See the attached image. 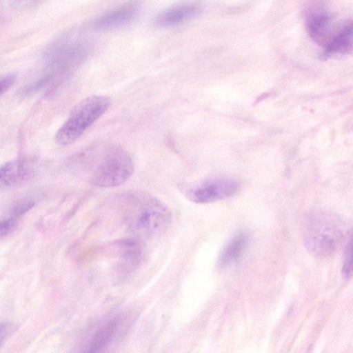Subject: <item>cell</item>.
<instances>
[{
	"label": "cell",
	"mask_w": 353,
	"mask_h": 353,
	"mask_svg": "<svg viewBox=\"0 0 353 353\" xmlns=\"http://www.w3.org/2000/svg\"><path fill=\"white\" fill-rule=\"evenodd\" d=\"M121 208L130 229L141 235L152 236L170 224L169 208L157 197L143 191H128L121 196Z\"/></svg>",
	"instance_id": "obj_1"
},
{
	"label": "cell",
	"mask_w": 353,
	"mask_h": 353,
	"mask_svg": "<svg viewBox=\"0 0 353 353\" xmlns=\"http://www.w3.org/2000/svg\"><path fill=\"white\" fill-rule=\"evenodd\" d=\"M90 182L101 188H112L126 181L134 171L133 161L121 147L108 144L85 152L82 157Z\"/></svg>",
	"instance_id": "obj_2"
},
{
	"label": "cell",
	"mask_w": 353,
	"mask_h": 353,
	"mask_svg": "<svg viewBox=\"0 0 353 353\" xmlns=\"http://www.w3.org/2000/svg\"><path fill=\"white\" fill-rule=\"evenodd\" d=\"M303 239L306 248L317 256H327L339 249L348 237L347 225L328 214L310 216L304 223Z\"/></svg>",
	"instance_id": "obj_3"
},
{
	"label": "cell",
	"mask_w": 353,
	"mask_h": 353,
	"mask_svg": "<svg viewBox=\"0 0 353 353\" xmlns=\"http://www.w3.org/2000/svg\"><path fill=\"white\" fill-rule=\"evenodd\" d=\"M111 100L105 95H92L78 102L56 134V142L68 145L74 142L109 108Z\"/></svg>",
	"instance_id": "obj_4"
},
{
	"label": "cell",
	"mask_w": 353,
	"mask_h": 353,
	"mask_svg": "<svg viewBox=\"0 0 353 353\" xmlns=\"http://www.w3.org/2000/svg\"><path fill=\"white\" fill-rule=\"evenodd\" d=\"M238 188L239 184L236 181L225 178L179 184L181 194L196 203H208L228 198L235 194Z\"/></svg>",
	"instance_id": "obj_5"
},
{
	"label": "cell",
	"mask_w": 353,
	"mask_h": 353,
	"mask_svg": "<svg viewBox=\"0 0 353 353\" xmlns=\"http://www.w3.org/2000/svg\"><path fill=\"white\" fill-rule=\"evenodd\" d=\"M139 11V5L137 2L125 3L97 18L94 26L101 30H112L125 26L135 19Z\"/></svg>",
	"instance_id": "obj_6"
},
{
	"label": "cell",
	"mask_w": 353,
	"mask_h": 353,
	"mask_svg": "<svg viewBox=\"0 0 353 353\" xmlns=\"http://www.w3.org/2000/svg\"><path fill=\"white\" fill-rule=\"evenodd\" d=\"M199 8L191 3H180L162 12L156 19V23L163 27L179 25L196 14Z\"/></svg>",
	"instance_id": "obj_7"
},
{
	"label": "cell",
	"mask_w": 353,
	"mask_h": 353,
	"mask_svg": "<svg viewBox=\"0 0 353 353\" xmlns=\"http://www.w3.org/2000/svg\"><path fill=\"white\" fill-rule=\"evenodd\" d=\"M352 48V23H346L327 40L323 52L325 57L349 53Z\"/></svg>",
	"instance_id": "obj_8"
},
{
	"label": "cell",
	"mask_w": 353,
	"mask_h": 353,
	"mask_svg": "<svg viewBox=\"0 0 353 353\" xmlns=\"http://www.w3.org/2000/svg\"><path fill=\"white\" fill-rule=\"evenodd\" d=\"M249 243L246 233H239L232 237L227 243L219 259V265L227 268L241 258Z\"/></svg>",
	"instance_id": "obj_9"
},
{
	"label": "cell",
	"mask_w": 353,
	"mask_h": 353,
	"mask_svg": "<svg viewBox=\"0 0 353 353\" xmlns=\"http://www.w3.org/2000/svg\"><path fill=\"white\" fill-rule=\"evenodd\" d=\"M332 22V18L329 12L324 10L316 11L307 17V32L316 41H325L330 35Z\"/></svg>",
	"instance_id": "obj_10"
},
{
	"label": "cell",
	"mask_w": 353,
	"mask_h": 353,
	"mask_svg": "<svg viewBox=\"0 0 353 353\" xmlns=\"http://www.w3.org/2000/svg\"><path fill=\"white\" fill-rule=\"evenodd\" d=\"M26 168L20 161H12L0 167V192L19 183L26 174Z\"/></svg>",
	"instance_id": "obj_11"
},
{
	"label": "cell",
	"mask_w": 353,
	"mask_h": 353,
	"mask_svg": "<svg viewBox=\"0 0 353 353\" xmlns=\"http://www.w3.org/2000/svg\"><path fill=\"white\" fill-rule=\"evenodd\" d=\"M118 324V320L114 319L99 327L89 342V351L97 352L105 346L114 336Z\"/></svg>",
	"instance_id": "obj_12"
},
{
	"label": "cell",
	"mask_w": 353,
	"mask_h": 353,
	"mask_svg": "<svg viewBox=\"0 0 353 353\" xmlns=\"http://www.w3.org/2000/svg\"><path fill=\"white\" fill-rule=\"evenodd\" d=\"M352 238L351 236L347 239L345 252L344 262L343 267V273L344 276L348 278L351 276L352 270Z\"/></svg>",
	"instance_id": "obj_13"
},
{
	"label": "cell",
	"mask_w": 353,
	"mask_h": 353,
	"mask_svg": "<svg viewBox=\"0 0 353 353\" xmlns=\"http://www.w3.org/2000/svg\"><path fill=\"white\" fill-rule=\"evenodd\" d=\"M17 225V217L12 216L0 222V239L12 232Z\"/></svg>",
	"instance_id": "obj_14"
},
{
	"label": "cell",
	"mask_w": 353,
	"mask_h": 353,
	"mask_svg": "<svg viewBox=\"0 0 353 353\" xmlns=\"http://www.w3.org/2000/svg\"><path fill=\"white\" fill-rule=\"evenodd\" d=\"M34 206V202L30 200H23L19 202L17 204L14 205L12 208V215L13 216L18 217L29 210H30Z\"/></svg>",
	"instance_id": "obj_15"
},
{
	"label": "cell",
	"mask_w": 353,
	"mask_h": 353,
	"mask_svg": "<svg viewBox=\"0 0 353 353\" xmlns=\"http://www.w3.org/2000/svg\"><path fill=\"white\" fill-rule=\"evenodd\" d=\"M16 326L12 323L0 324V347L15 331Z\"/></svg>",
	"instance_id": "obj_16"
},
{
	"label": "cell",
	"mask_w": 353,
	"mask_h": 353,
	"mask_svg": "<svg viewBox=\"0 0 353 353\" xmlns=\"http://www.w3.org/2000/svg\"><path fill=\"white\" fill-rule=\"evenodd\" d=\"M16 78L14 74H10L0 79V96L14 83Z\"/></svg>",
	"instance_id": "obj_17"
}]
</instances>
